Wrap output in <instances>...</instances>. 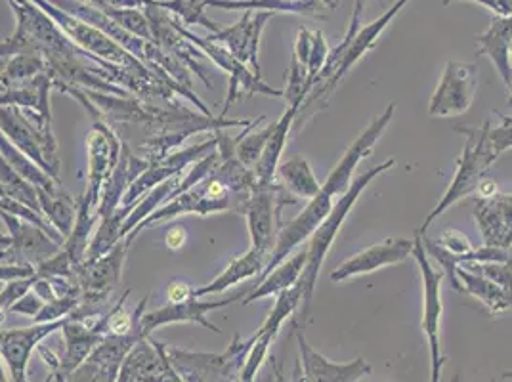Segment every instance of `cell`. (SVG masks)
Masks as SVG:
<instances>
[{"instance_id":"6da1fadb","label":"cell","mask_w":512,"mask_h":382,"mask_svg":"<svg viewBox=\"0 0 512 382\" xmlns=\"http://www.w3.org/2000/svg\"><path fill=\"white\" fill-rule=\"evenodd\" d=\"M394 111H396V104H388L384 113L369 123V127L365 128L362 134L352 142V146L344 151L337 167L321 184L318 195L308 201V205L302 209V213L295 220H291L287 226H283L279 230L274 249L268 256V264H266L264 272L256 277L255 285H258L272 270H276L279 264L295 249L304 245L318 230L321 222L335 209V205L341 201L342 195L350 188L352 174L358 167V163L373 153L375 144L381 140L384 130L390 125Z\"/></svg>"},{"instance_id":"7a4b0ae2","label":"cell","mask_w":512,"mask_h":382,"mask_svg":"<svg viewBox=\"0 0 512 382\" xmlns=\"http://www.w3.org/2000/svg\"><path fill=\"white\" fill-rule=\"evenodd\" d=\"M392 167H396L394 157L386 159L381 165H377V167H373V169L360 174L358 178H354L350 188L342 195L341 201L335 205V209L321 222L318 230L308 239V260H306V266H304V272H302L299 281L300 285H302V314H304V318H308L310 302L314 298V289H316V283H318V276H320L321 266L325 262V256H327L333 241L337 239V235L341 232L346 216L350 214L352 207L356 205V201L360 199L363 191L367 190V186L377 176H381L383 172L392 169Z\"/></svg>"},{"instance_id":"3957f363","label":"cell","mask_w":512,"mask_h":382,"mask_svg":"<svg viewBox=\"0 0 512 382\" xmlns=\"http://www.w3.org/2000/svg\"><path fill=\"white\" fill-rule=\"evenodd\" d=\"M0 132L60 184L58 140L52 130V117L33 109L0 107Z\"/></svg>"},{"instance_id":"277c9868","label":"cell","mask_w":512,"mask_h":382,"mask_svg":"<svg viewBox=\"0 0 512 382\" xmlns=\"http://www.w3.org/2000/svg\"><path fill=\"white\" fill-rule=\"evenodd\" d=\"M31 2H35L43 12H46L56 22V25L64 31L65 35L88 54L104 60L107 64L117 65V67L125 69V71L136 75L138 79H142L148 85L169 86L165 81H161L148 65L142 64L138 58H134L130 52H127L121 44L109 39L106 33H102L94 25L67 14L64 10H60L58 6L50 4L48 0H31Z\"/></svg>"},{"instance_id":"5b68a950","label":"cell","mask_w":512,"mask_h":382,"mask_svg":"<svg viewBox=\"0 0 512 382\" xmlns=\"http://www.w3.org/2000/svg\"><path fill=\"white\" fill-rule=\"evenodd\" d=\"M491 123L486 121L480 130L470 127H457V132L465 134V148L457 161V172L453 182L449 184L448 190L444 193V197L440 199V203L428 213L425 222L421 224V228L417 230V235L425 237L428 228L432 226V222L451 209L455 203H459L461 199L469 197L470 193L478 190L480 182L484 180V174L490 170L491 165L497 161L493 157V153L488 146V130Z\"/></svg>"},{"instance_id":"8992f818","label":"cell","mask_w":512,"mask_h":382,"mask_svg":"<svg viewBox=\"0 0 512 382\" xmlns=\"http://www.w3.org/2000/svg\"><path fill=\"white\" fill-rule=\"evenodd\" d=\"M253 339L235 337L230 346L220 354L188 352L167 346V356L184 382H237Z\"/></svg>"},{"instance_id":"52a82bcc","label":"cell","mask_w":512,"mask_h":382,"mask_svg":"<svg viewBox=\"0 0 512 382\" xmlns=\"http://www.w3.org/2000/svg\"><path fill=\"white\" fill-rule=\"evenodd\" d=\"M411 256L417 260L421 277H423V331L427 335L430 346V382H440L442 369L448 363V358L442 354V339H440V327H442V279L444 272H436L428 260L423 237L415 234L413 239V253Z\"/></svg>"},{"instance_id":"ba28073f","label":"cell","mask_w":512,"mask_h":382,"mask_svg":"<svg viewBox=\"0 0 512 382\" xmlns=\"http://www.w3.org/2000/svg\"><path fill=\"white\" fill-rule=\"evenodd\" d=\"M174 20V18H172ZM176 29L180 31V35L190 41V43L203 54H209V58L213 60L214 64L218 67H222L224 71H228L230 75V90H228V96H226V106L222 109V115L220 117H226L228 109L234 106L235 102L241 98V96H255V94H266V96H276L281 98L285 92L279 90V88H272V86L266 85L256 73H253L247 65L243 62H239L235 58L234 54L224 46V44L214 43L211 39H201L197 37L192 31H188L184 27V23L176 22L174 20Z\"/></svg>"},{"instance_id":"9c48e42d","label":"cell","mask_w":512,"mask_h":382,"mask_svg":"<svg viewBox=\"0 0 512 382\" xmlns=\"http://www.w3.org/2000/svg\"><path fill=\"white\" fill-rule=\"evenodd\" d=\"M297 197L279 186L278 182L260 184L251 191V197L245 203L243 213L247 218L251 247L272 253L276 237H278L279 218L285 205H295Z\"/></svg>"},{"instance_id":"30bf717a","label":"cell","mask_w":512,"mask_h":382,"mask_svg":"<svg viewBox=\"0 0 512 382\" xmlns=\"http://www.w3.org/2000/svg\"><path fill=\"white\" fill-rule=\"evenodd\" d=\"M407 2H409V0H396L379 20H375V22L362 27V29L356 33V37H348V35H346V37L342 39V41L346 43V48H344L341 65H339L337 73L333 75V79L329 81V85L325 86L318 96H312V98H306V100H304V104L300 106L297 117L302 115V113H304V115L310 113L308 117H312V115H316L318 111L327 107L329 98H331V94L337 90V86L341 83L342 77H344L354 65L358 64L371 48H375V44L379 41V37L383 35L384 29L388 27V23L392 22V20L402 12V8L406 6Z\"/></svg>"},{"instance_id":"8fae6325","label":"cell","mask_w":512,"mask_h":382,"mask_svg":"<svg viewBox=\"0 0 512 382\" xmlns=\"http://www.w3.org/2000/svg\"><path fill=\"white\" fill-rule=\"evenodd\" d=\"M478 88V65L449 60L444 75L436 86L428 115L432 117H453L469 111Z\"/></svg>"},{"instance_id":"7c38bea8","label":"cell","mask_w":512,"mask_h":382,"mask_svg":"<svg viewBox=\"0 0 512 382\" xmlns=\"http://www.w3.org/2000/svg\"><path fill=\"white\" fill-rule=\"evenodd\" d=\"M300 302H302V285L300 283L279 293L272 312L268 314L262 327L251 337L253 346L247 354V360L243 363L241 382H256L260 367L264 365V361L270 358V348H272V342L278 339L281 325L297 312Z\"/></svg>"},{"instance_id":"4fadbf2b","label":"cell","mask_w":512,"mask_h":382,"mask_svg":"<svg viewBox=\"0 0 512 382\" xmlns=\"http://www.w3.org/2000/svg\"><path fill=\"white\" fill-rule=\"evenodd\" d=\"M295 329L299 342V367L295 382H358L371 373V365L363 358L348 363L327 360L310 346L299 325H295Z\"/></svg>"},{"instance_id":"5bb4252c","label":"cell","mask_w":512,"mask_h":382,"mask_svg":"<svg viewBox=\"0 0 512 382\" xmlns=\"http://www.w3.org/2000/svg\"><path fill=\"white\" fill-rule=\"evenodd\" d=\"M245 297L247 295H234V297L222 298V300H199V298L192 297L188 300H180V302H169L163 308H157L153 312H144L140 318V331L146 339H150L151 333L163 325L197 323V325H203L205 329H211L220 335L222 329H218L214 323H211L207 319V314H211L214 310H220V308H226Z\"/></svg>"},{"instance_id":"9a60e30c","label":"cell","mask_w":512,"mask_h":382,"mask_svg":"<svg viewBox=\"0 0 512 382\" xmlns=\"http://www.w3.org/2000/svg\"><path fill=\"white\" fill-rule=\"evenodd\" d=\"M67 318L52 323H35L31 327L0 329V356L6 363L12 382H27V365L33 352L54 331L62 329Z\"/></svg>"},{"instance_id":"2e32d148","label":"cell","mask_w":512,"mask_h":382,"mask_svg":"<svg viewBox=\"0 0 512 382\" xmlns=\"http://www.w3.org/2000/svg\"><path fill=\"white\" fill-rule=\"evenodd\" d=\"M117 382H184L174 369L169 356L167 344L157 340H140L128 354Z\"/></svg>"},{"instance_id":"e0dca14e","label":"cell","mask_w":512,"mask_h":382,"mask_svg":"<svg viewBox=\"0 0 512 382\" xmlns=\"http://www.w3.org/2000/svg\"><path fill=\"white\" fill-rule=\"evenodd\" d=\"M65 340V352L62 358H56L52 352L41 350L44 360L52 367L56 381L65 382L69 375L94 352V348L104 340V335L96 329L94 323H85L67 318L62 327Z\"/></svg>"},{"instance_id":"ac0fdd59","label":"cell","mask_w":512,"mask_h":382,"mask_svg":"<svg viewBox=\"0 0 512 382\" xmlns=\"http://www.w3.org/2000/svg\"><path fill=\"white\" fill-rule=\"evenodd\" d=\"M0 218L4 220L12 239V245L6 249L8 253L6 262L39 266L44 260L62 251V245L44 234L41 228L29 222H23L22 218L14 214L2 213V211H0Z\"/></svg>"},{"instance_id":"d6986e66","label":"cell","mask_w":512,"mask_h":382,"mask_svg":"<svg viewBox=\"0 0 512 382\" xmlns=\"http://www.w3.org/2000/svg\"><path fill=\"white\" fill-rule=\"evenodd\" d=\"M270 18H274V12L266 10H247L241 22L235 23L232 27L220 29L213 33L211 39L214 43L224 44L235 58L243 64L251 65L256 75L260 77V64H258V48H260V37Z\"/></svg>"},{"instance_id":"ffe728a7","label":"cell","mask_w":512,"mask_h":382,"mask_svg":"<svg viewBox=\"0 0 512 382\" xmlns=\"http://www.w3.org/2000/svg\"><path fill=\"white\" fill-rule=\"evenodd\" d=\"M411 253H413V241L411 239L388 237L381 243L365 249L362 253L344 260L331 272V281L341 283V281H346L350 277L377 272L384 266L400 264V262L407 260Z\"/></svg>"},{"instance_id":"44dd1931","label":"cell","mask_w":512,"mask_h":382,"mask_svg":"<svg viewBox=\"0 0 512 382\" xmlns=\"http://www.w3.org/2000/svg\"><path fill=\"white\" fill-rule=\"evenodd\" d=\"M474 218L486 247L509 249L512 243V193L476 197Z\"/></svg>"},{"instance_id":"7402d4cb","label":"cell","mask_w":512,"mask_h":382,"mask_svg":"<svg viewBox=\"0 0 512 382\" xmlns=\"http://www.w3.org/2000/svg\"><path fill=\"white\" fill-rule=\"evenodd\" d=\"M148 167H150L148 159L134 157V153L130 151L128 144H123L119 165H117V169L113 170L106 188L102 191V199H100V205H98V211H96L100 222L117 213V209H119L128 188H130V184Z\"/></svg>"},{"instance_id":"603a6c76","label":"cell","mask_w":512,"mask_h":382,"mask_svg":"<svg viewBox=\"0 0 512 382\" xmlns=\"http://www.w3.org/2000/svg\"><path fill=\"white\" fill-rule=\"evenodd\" d=\"M478 43V56H488L499 77L509 88L512 81L511 46H512V18L495 16L490 27L476 37Z\"/></svg>"},{"instance_id":"cb8c5ba5","label":"cell","mask_w":512,"mask_h":382,"mask_svg":"<svg viewBox=\"0 0 512 382\" xmlns=\"http://www.w3.org/2000/svg\"><path fill=\"white\" fill-rule=\"evenodd\" d=\"M207 6H218L226 10H266V12H289L325 20L335 12L339 0H207Z\"/></svg>"},{"instance_id":"d4e9b609","label":"cell","mask_w":512,"mask_h":382,"mask_svg":"<svg viewBox=\"0 0 512 382\" xmlns=\"http://www.w3.org/2000/svg\"><path fill=\"white\" fill-rule=\"evenodd\" d=\"M306 260H308V241L302 245V249H297V253L287 256L276 270H272L268 276L264 277L255 289L241 300V304L247 306L260 298L278 297L281 291H287L293 285H297L304 272Z\"/></svg>"},{"instance_id":"484cf974","label":"cell","mask_w":512,"mask_h":382,"mask_svg":"<svg viewBox=\"0 0 512 382\" xmlns=\"http://www.w3.org/2000/svg\"><path fill=\"white\" fill-rule=\"evenodd\" d=\"M268 256H270L268 251L251 247L245 255L232 260L230 266L220 276L216 277L214 281H211L209 285L195 289L193 297L203 298L209 297V295H218V293L226 291L228 287H232V285L239 283V281H245L249 277L260 276L264 272L266 264H268Z\"/></svg>"},{"instance_id":"4316f807","label":"cell","mask_w":512,"mask_h":382,"mask_svg":"<svg viewBox=\"0 0 512 382\" xmlns=\"http://www.w3.org/2000/svg\"><path fill=\"white\" fill-rule=\"evenodd\" d=\"M300 107L287 106L285 113L281 115V119L274 123V130H272V136L266 144V148L262 151L258 163L255 165V176L256 180L260 184H272L276 182V174H278L279 159H281V153L285 149V144L289 140V132L295 125V119H297V113H299Z\"/></svg>"},{"instance_id":"83f0119b","label":"cell","mask_w":512,"mask_h":382,"mask_svg":"<svg viewBox=\"0 0 512 382\" xmlns=\"http://www.w3.org/2000/svg\"><path fill=\"white\" fill-rule=\"evenodd\" d=\"M52 79L44 71L27 85L8 88L0 92V107H20V109H33L41 115L52 117L50 111V92H52Z\"/></svg>"},{"instance_id":"f1b7e54d","label":"cell","mask_w":512,"mask_h":382,"mask_svg":"<svg viewBox=\"0 0 512 382\" xmlns=\"http://www.w3.org/2000/svg\"><path fill=\"white\" fill-rule=\"evenodd\" d=\"M457 277L461 281L463 293L478 298L490 310L491 316L512 310V297H509L497 283H493L488 277L469 272L461 266L457 268Z\"/></svg>"},{"instance_id":"f546056e","label":"cell","mask_w":512,"mask_h":382,"mask_svg":"<svg viewBox=\"0 0 512 382\" xmlns=\"http://www.w3.org/2000/svg\"><path fill=\"white\" fill-rule=\"evenodd\" d=\"M35 190H37L44 218L67 239L73 230V224H75L77 201L62 190L56 191V193H50L43 188H35Z\"/></svg>"},{"instance_id":"4dcf8cb0","label":"cell","mask_w":512,"mask_h":382,"mask_svg":"<svg viewBox=\"0 0 512 382\" xmlns=\"http://www.w3.org/2000/svg\"><path fill=\"white\" fill-rule=\"evenodd\" d=\"M276 176H279L283 188L293 193L297 199H312L321 188L304 157H293L285 163H279Z\"/></svg>"},{"instance_id":"1f68e13d","label":"cell","mask_w":512,"mask_h":382,"mask_svg":"<svg viewBox=\"0 0 512 382\" xmlns=\"http://www.w3.org/2000/svg\"><path fill=\"white\" fill-rule=\"evenodd\" d=\"M182 178H184V176L178 174V176H174L171 180L159 184L157 188L148 191V193L136 203V207L132 209V213L128 214L127 220H125V224H123V228H121V239H125L136 226H140V224H142L148 216L155 213L157 209H161L163 205H167L169 201H172V199H174V191L178 190Z\"/></svg>"},{"instance_id":"d6a6232c","label":"cell","mask_w":512,"mask_h":382,"mask_svg":"<svg viewBox=\"0 0 512 382\" xmlns=\"http://www.w3.org/2000/svg\"><path fill=\"white\" fill-rule=\"evenodd\" d=\"M46 71L43 56L37 52H20L0 64V90L27 85Z\"/></svg>"},{"instance_id":"836d02e7","label":"cell","mask_w":512,"mask_h":382,"mask_svg":"<svg viewBox=\"0 0 512 382\" xmlns=\"http://www.w3.org/2000/svg\"><path fill=\"white\" fill-rule=\"evenodd\" d=\"M264 119H266L264 115L258 117L256 121H253V125H249V127L245 128V130L237 136L235 155H237V159H239L247 169H255V165L258 163L262 151H264L268 140H270V136H272L274 123L268 125L266 128H260V130L253 132Z\"/></svg>"},{"instance_id":"e575fe53","label":"cell","mask_w":512,"mask_h":382,"mask_svg":"<svg viewBox=\"0 0 512 382\" xmlns=\"http://www.w3.org/2000/svg\"><path fill=\"white\" fill-rule=\"evenodd\" d=\"M207 0H153L155 6L169 10L172 14H176L178 18H182L184 25H192V23H201L203 27H207L209 31H220V27L209 20L205 16V4Z\"/></svg>"},{"instance_id":"d590c367","label":"cell","mask_w":512,"mask_h":382,"mask_svg":"<svg viewBox=\"0 0 512 382\" xmlns=\"http://www.w3.org/2000/svg\"><path fill=\"white\" fill-rule=\"evenodd\" d=\"M461 268L488 277L493 283H497L509 297H512V266L511 264H499V262H461Z\"/></svg>"},{"instance_id":"8d00e7d4","label":"cell","mask_w":512,"mask_h":382,"mask_svg":"<svg viewBox=\"0 0 512 382\" xmlns=\"http://www.w3.org/2000/svg\"><path fill=\"white\" fill-rule=\"evenodd\" d=\"M119 369L107 367L98 361L88 360L86 358L71 375L67 382H117Z\"/></svg>"},{"instance_id":"74e56055","label":"cell","mask_w":512,"mask_h":382,"mask_svg":"<svg viewBox=\"0 0 512 382\" xmlns=\"http://www.w3.org/2000/svg\"><path fill=\"white\" fill-rule=\"evenodd\" d=\"M488 146L495 159L512 149V117L501 115V123L488 130Z\"/></svg>"},{"instance_id":"f35d334b","label":"cell","mask_w":512,"mask_h":382,"mask_svg":"<svg viewBox=\"0 0 512 382\" xmlns=\"http://www.w3.org/2000/svg\"><path fill=\"white\" fill-rule=\"evenodd\" d=\"M37 276L27 277V279H18V281H10L4 285V289L0 291V323L4 319V314L10 312V306L22 298L35 283Z\"/></svg>"},{"instance_id":"ab89813d","label":"cell","mask_w":512,"mask_h":382,"mask_svg":"<svg viewBox=\"0 0 512 382\" xmlns=\"http://www.w3.org/2000/svg\"><path fill=\"white\" fill-rule=\"evenodd\" d=\"M438 245L442 247V249H446L448 253H453V255L461 256L467 255L470 253L474 247H472V243H470L469 237L463 234V232H459V230H446L442 237L438 239ZM459 264H461V260H459Z\"/></svg>"},{"instance_id":"60d3db41","label":"cell","mask_w":512,"mask_h":382,"mask_svg":"<svg viewBox=\"0 0 512 382\" xmlns=\"http://www.w3.org/2000/svg\"><path fill=\"white\" fill-rule=\"evenodd\" d=\"M44 306L43 298L39 297L33 287L23 295L22 298H18L12 306H10V312L12 314H22V316H29V318H37V314L41 312V308Z\"/></svg>"},{"instance_id":"b9f144b4","label":"cell","mask_w":512,"mask_h":382,"mask_svg":"<svg viewBox=\"0 0 512 382\" xmlns=\"http://www.w3.org/2000/svg\"><path fill=\"white\" fill-rule=\"evenodd\" d=\"M455 0H444V4L448 6ZM476 4L486 6L495 16H503V18H512V0H470Z\"/></svg>"},{"instance_id":"7bdbcfd3","label":"cell","mask_w":512,"mask_h":382,"mask_svg":"<svg viewBox=\"0 0 512 382\" xmlns=\"http://www.w3.org/2000/svg\"><path fill=\"white\" fill-rule=\"evenodd\" d=\"M193 287H190L188 283H172L171 287H169V291H167V295H169V302H180V300H188V298L193 297Z\"/></svg>"},{"instance_id":"ee69618b","label":"cell","mask_w":512,"mask_h":382,"mask_svg":"<svg viewBox=\"0 0 512 382\" xmlns=\"http://www.w3.org/2000/svg\"><path fill=\"white\" fill-rule=\"evenodd\" d=\"M20 52H23V44L12 35V39L0 43V64H4L6 60H10L12 56H16Z\"/></svg>"},{"instance_id":"f6af8a7d","label":"cell","mask_w":512,"mask_h":382,"mask_svg":"<svg viewBox=\"0 0 512 382\" xmlns=\"http://www.w3.org/2000/svg\"><path fill=\"white\" fill-rule=\"evenodd\" d=\"M165 243L171 251H178L186 243V230L182 226H174L165 237Z\"/></svg>"},{"instance_id":"bcb514c9","label":"cell","mask_w":512,"mask_h":382,"mask_svg":"<svg viewBox=\"0 0 512 382\" xmlns=\"http://www.w3.org/2000/svg\"><path fill=\"white\" fill-rule=\"evenodd\" d=\"M100 6L109 8H144V0H98Z\"/></svg>"},{"instance_id":"7dc6e473","label":"cell","mask_w":512,"mask_h":382,"mask_svg":"<svg viewBox=\"0 0 512 382\" xmlns=\"http://www.w3.org/2000/svg\"><path fill=\"white\" fill-rule=\"evenodd\" d=\"M268 360H270V367H272V371H274L276 382H287L285 381V375H283V371H281V367H279L276 358H268Z\"/></svg>"},{"instance_id":"c3c4849f","label":"cell","mask_w":512,"mask_h":382,"mask_svg":"<svg viewBox=\"0 0 512 382\" xmlns=\"http://www.w3.org/2000/svg\"><path fill=\"white\" fill-rule=\"evenodd\" d=\"M10 245H12L10 235L2 234V232H0V251H6Z\"/></svg>"},{"instance_id":"681fc988","label":"cell","mask_w":512,"mask_h":382,"mask_svg":"<svg viewBox=\"0 0 512 382\" xmlns=\"http://www.w3.org/2000/svg\"><path fill=\"white\" fill-rule=\"evenodd\" d=\"M2 356H0V382H12L6 377V371H4V365H2Z\"/></svg>"},{"instance_id":"f907efd6","label":"cell","mask_w":512,"mask_h":382,"mask_svg":"<svg viewBox=\"0 0 512 382\" xmlns=\"http://www.w3.org/2000/svg\"><path fill=\"white\" fill-rule=\"evenodd\" d=\"M6 258H8V253H6V251H0V262H6Z\"/></svg>"},{"instance_id":"816d5d0a","label":"cell","mask_w":512,"mask_h":382,"mask_svg":"<svg viewBox=\"0 0 512 382\" xmlns=\"http://www.w3.org/2000/svg\"><path fill=\"white\" fill-rule=\"evenodd\" d=\"M501 377H503V379H512V371H505Z\"/></svg>"},{"instance_id":"f5cc1de1","label":"cell","mask_w":512,"mask_h":382,"mask_svg":"<svg viewBox=\"0 0 512 382\" xmlns=\"http://www.w3.org/2000/svg\"><path fill=\"white\" fill-rule=\"evenodd\" d=\"M44 382H58L56 381V377H54V375H52V373H50V375H48V379H46V381Z\"/></svg>"},{"instance_id":"db71d44e","label":"cell","mask_w":512,"mask_h":382,"mask_svg":"<svg viewBox=\"0 0 512 382\" xmlns=\"http://www.w3.org/2000/svg\"><path fill=\"white\" fill-rule=\"evenodd\" d=\"M509 104H511L512 107V81L511 86H509Z\"/></svg>"},{"instance_id":"11a10c76","label":"cell","mask_w":512,"mask_h":382,"mask_svg":"<svg viewBox=\"0 0 512 382\" xmlns=\"http://www.w3.org/2000/svg\"><path fill=\"white\" fill-rule=\"evenodd\" d=\"M86 2H90V4H96V6H100V2H98V0H86Z\"/></svg>"},{"instance_id":"9f6ffc18","label":"cell","mask_w":512,"mask_h":382,"mask_svg":"<svg viewBox=\"0 0 512 382\" xmlns=\"http://www.w3.org/2000/svg\"><path fill=\"white\" fill-rule=\"evenodd\" d=\"M270 382H276V377H274V379H272V381H270Z\"/></svg>"},{"instance_id":"6f0895ef","label":"cell","mask_w":512,"mask_h":382,"mask_svg":"<svg viewBox=\"0 0 512 382\" xmlns=\"http://www.w3.org/2000/svg\"><path fill=\"white\" fill-rule=\"evenodd\" d=\"M511 60H512V46H511Z\"/></svg>"}]
</instances>
